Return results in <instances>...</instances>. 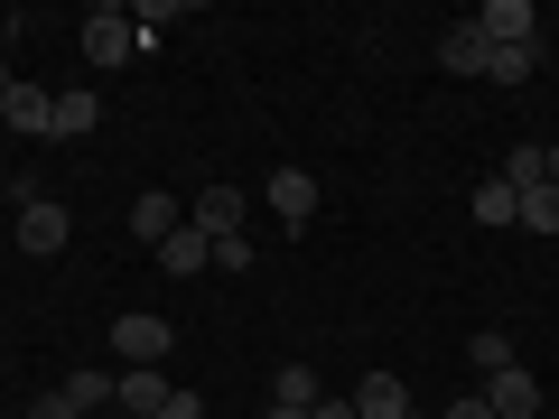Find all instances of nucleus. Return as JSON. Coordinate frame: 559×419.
<instances>
[{"mask_svg":"<svg viewBox=\"0 0 559 419\" xmlns=\"http://www.w3.org/2000/svg\"><path fill=\"white\" fill-rule=\"evenodd\" d=\"M168 345H178V326H168V318H150V308L112 318V355H121V373H131V363H168Z\"/></svg>","mask_w":559,"mask_h":419,"instance_id":"obj_1","label":"nucleus"},{"mask_svg":"<svg viewBox=\"0 0 559 419\" xmlns=\"http://www.w3.org/2000/svg\"><path fill=\"white\" fill-rule=\"evenodd\" d=\"M10 234H20V252H38V261H57L66 242H75V215H66L57 196H38V205H20V215H10Z\"/></svg>","mask_w":559,"mask_h":419,"instance_id":"obj_2","label":"nucleus"},{"mask_svg":"<svg viewBox=\"0 0 559 419\" xmlns=\"http://www.w3.org/2000/svg\"><path fill=\"white\" fill-rule=\"evenodd\" d=\"M187 224H197L205 242H234V234H242V187L205 178V187H197V205H187Z\"/></svg>","mask_w":559,"mask_h":419,"instance_id":"obj_3","label":"nucleus"},{"mask_svg":"<svg viewBox=\"0 0 559 419\" xmlns=\"http://www.w3.org/2000/svg\"><path fill=\"white\" fill-rule=\"evenodd\" d=\"M131 47H140L131 10H84V57L94 65H131Z\"/></svg>","mask_w":559,"mask_h":419,"instance_id":"obj_4","label":"nucleus"},{"mask_svg":"<svg viewBox=\"0 0 559 419\" xmlns=\"http://www.w3.org/2000/svg\"><path fill=\"white\" fill-rule=\"evenodd\" d=\"M168 392H178V382H168L159 363H131V373L112 363V400H121L131 419H159V410H168Z\"/></svg>","mask_w":559,"mask_h":419,"instance_id":"obj_5","label":"nucleus"},{"mask_svg":"<svg viewBox=\"0 0 559 419\" xmlns=\"http://www.w3.org/2000/svg\"><path fill=\"white\" fill-rule=\"evenodd\" d=\"M271 215H280V234H308V224H318V178H308V168H280L271 178Z\"/></svg>","mask_w":559,"mask_h":419,"instance_id":"obj_6","label":"nucleus"},{"mask_svg":"<svg viewBox=\"0 0 559 419\" xmlns=\"http://www.w3.org/2000/svg\"><path fill=\"white\" fill-rule=\"evenodd\" d=\"M47 112H57V94H47V84H20V75H10V94H0V131L47 140Z\"/></svg>","mask_w":559,"mask_h":419,"instance_id":"obj_7","label":"nucleus"},{"mask_svg":"<svg viewBox=\"0 0 559 419\" xmlns=\"http://www.w3.org/2000/svg\"><path fill=\"white\" fill-rule=\"evenodd\" d=\"M476 28H485L495 47H540V10H532V0H485Z\"/></svg>","mask_w":559,"mask_h":419,"instance_id":"obj_8","label":"nucleus"},{"mask_svg":"<svg viewBox=\"0 0 559 419\" xmlns=\"http://www.w3.org/2000/svg\"><path fill=\"white\" fill-rule=\"evenodd\" d=\"M355 419H419V400H411L401 373H364L355 382Z\"/></svg>","mask_w":559,"mask_h":419,"instance_id":"obj_9","label":"nucleus"},{"mask_svg":"<svg viewBox=\"0 0 559 419\" xmlns=\"http://www.w3.org/2000/svg\"><path fill=\"white\" fill-rule=\"evenodd\" d=\"M485 410H495V419H540V382L522 373V363H503V373L485 382Z\"/></svg>","mask_w":559,"mask_h":419,"instance_id":"obj_10","label":"nucleus"},{"mask_svg":"<svg viewBox=\"0 0 559 419\" xmlns=\"http://www.w3.org/2000/svg\"><path fill=\"white\" fill-rule=\"evenodd\" d=\"M485 57H495V38H485L476 20H457V28L439 38V65H448V75H485Z\"/></svg>","mask_w":559,"mask_h":419,"instance_id":"obj_11","label":"nucleus"},{"mask_svg":"<svg viewBox=\"0 0 559 419\" xmlns=\"http://www.w3.org/2000/svg\"><path fill=\"white\" fill-rule=\"evenodd\" d=\"M178 224H187V205H178V196H131V234L150 242V252H159V242L178 234Z\"/></svg>","mask_w":559,"mask_h":419,"instance_id":"obj_12","label":"nucleus"},{"mask_svg":"<svg viewBox=\"0 0 559 419\" xmlns=\"http://www.w3.org/2000/svg\"><path fill=\"white\" fill-rule=\"evenodd\" d=\"M205 261H215V242H205V234H197V224H178V234H168V242H159V271H168V279H197V271H205Z\"/></svg>","mask_w":559,"mask_h":419,"instance_id":"obj_13","label":"nucleus"},{"mask_svg":"<svg viewBox=\"0 0 559 419\" xmlns=\"http://www.w3.org/2000/svg\"><path fill=\"white\" fill-rule=\"evenodd\" d=\"M103 121V94H57V112H47V140H84Z\"/></svg>","mask_w":559,"mask_h":419,"instance_id":"obj_14","label":"nucleus"},{"mask_svg":"<svg viewBox=\"0 0 559 419\" xmlns=\"http://www.w3.org/2000/svg\"><path fill=\"white\" fill-rule=\"evenodd\" d=\"M513 196H522V215H513L522 234H559V187H550V178H540V187H513Z\"/></svg>","mask_w":559,"mask_h":419,"instance_id":"obj_15","label":"nucleus"},{"mask_svg":"<svg viewBox=\"0 0 559 419\" xmlns=\"http://www.w3.org/2000/svg\"><path fill=\"white\" fill-rule=\"evenodd\" d=\"M57 392H66V400H75V419H94V410H103V400H112V373H103V363H84V373H66V382H57Z\"/></svg>","mask_w":559,"mask_h":419,"instance_id":"obj_16","label":"nucleus"},{"mask_svg":"<svg viewBox=\"0 0 559 419\" xmlns=\"http://www.w3.org/2000/svg\"><path fill=\"white\" fill-rule=\"evenodd\" d=\"M271 400H280V410H318V363H280Z\"/></svg>","mask_w":559,"mask_h":419,"instance_id":"obj_17","label":"nucleus"},{"mask_svg":"<svg viewBox=\"0 0 559 419\" xmlns=\"http://www.w3.org/2000/svg\"><path fill=\"white\" fill-rule=\"evenodd\" d=\"M485 75H495V84H532V75H540V47H495Z\"/></svg>","mask_w":559,"mask_h":419,"instance_id":"obj_18","label":"nucleus"},{"mask_svg":"<svg viewBox=\"0 0 559 419\" xmlns=\"http://www.w3.org/2000/svg\"><path fill=\"white\" fill-rule=\"evenodd\" d=\"M466 355H476V373L495 382L503 363H513V336H503V326H476V345H466Z\"/></svg>","mask_w":559,"mask_h":419,"instance_id":"obj_19","label":"nucleus"},{"mask_svg":"<svg viewBox=\"0 0 559 419\" xmlns=\"http://www.w3.org/2000/svg\"><path fill=\"white\" fill-rule=\"evenodd\" d=\"M513 215H522V196H513L503 178H485V187H476V224H513Z\"/></svg>","mask_w":559,"mask_h":419,"instance_id":"obj_20","label":"nucleus"},{"mask_svg":"<svg viewBox=\"0 0 559 419\" xmlns=\"http://www.w3.org/2000/svg\"><path fill=\"white\" fill-rule=\"evenodd\" d=\"M550 178V140H540V149H513V159H503V187H540Z\"/></svg>","mask_w":559,"mask_h":419,"instance_id":"obj_21","label":"nucleus"},{"mask_svg":"<svg viewBox=\"0 0 559 419\" xmlns=\"http://www.w3.org/2000/svg\"><path fill=\"white\" fill-rule=\"evenodd\" d=\"M252 261H261V252H252V234H234V242H215V271H252Z\"/></svg>","mask_w":559,"mask_h":419,"instance_id":"obj_22","label":"nucleus"},{"mask_svg":"<svg viewBox=\"0 0 559 419\" xmlns=\"http://www.w3.org/2000/svg\"><path fill=\"white\" fill-rule=\"evenodd\" d=\"M439 419H495V410H485V392H466V400H439Z\"/></svg>","mask_w":559,"mask_h":419,"instance_id":"obj_23","label":"nucleus"},{"mask_svg":"<svg viewBox=\"0 0 559 419\" xmlns=\"http://www.w3.org/2000/svg\"><path fill=\"white\" fill-rule=\"evenodd\" d=\"M159 419H205V410H197V392H168V410H159Z\"/></svg>","mask_w":559,"mask_h":419,"instance_id":"obj_24","label":"nucleus"},{"mask_svg":"<svg viewBox=\"0 0 559 419\" xmlns=\"http://www.w3.org/2000/svg\"><path fill=\"white\" fill-rule=\"evenodd\" d=\"M308 419H355V400H318V410H308Z\"/></svg>","mask_w":559,"mask_h":419,"instance_id":"obj_25","label":"nucleus"},{"mask_svg":"<svg viewBox=\"0 0 559 419\" xmlns=\"http://www.w3.org/2000/svg\"><path fill=\"white\" fill-rule=\"evenodd\" d=\"M261 419H308V410H280V400H271V410H261Z\"/></svg>","mask_w":559,"mask_h":419,"instance_id":"obj_26","label":"nucleus"},{"mask_svg":"<svg viewBox=\"0 0 559 419\" xmlns=\"http://www.w3.org/2000/svg\"><path fill=\"white\" fill-rule=\"evenodd\" d=\"M0 94H10V65H0Z\"/></svg>","mask_w":559,"mask_h":419,"instance_id":"obj_27","label":"nucleus"},{"mask_svg":"<svg viewBox=\"0 0 559 419\" xmlns=\"http://www.w3.org/2000/svg\"><path fill=\"white\" fill-rule=\"evenodd\" d=\"M0 373H10V355H0Z\"/></svg>","mask_w":559,"mask_h":419,"instance_id":"obj_28","label":"nucleus"},{"mask_svg":"<svg viewBox=\"0 0 559 419\" xmlns=\"http://www.w3.org/2000/svg\"><path fill=\"white\" fill-rule=\"evenodd\" d=\"M419 419H439V410H419Z\"/></svg>","mask_w":559,"mask_h":419,"instance_id":"obj_29","label":"nucleus"}]
</instances>
